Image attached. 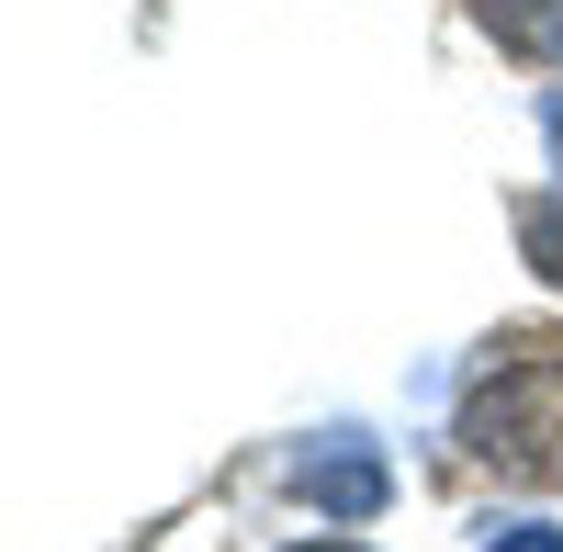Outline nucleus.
I'll list each match as a JSON object with an SVG mask.
<instances>
[{
	"instance_id": "f257e3e1",
	"label": "nucleus",
	"mask_w": 563,
	"mask_h": 552,
	"mask_svg": "<svg viewBox=\"0 0 563 552\" xmlns=\"http://www.w3.org/2000/svg\"><path fill=\"white\" fill-rule=\"evenodd\" d=\"M462 440L485 451L496 474H530V485H563V361L552 350H519L507 373L474 395Z\"/></svg>"
},
{
	"instance_id": "f03ea898",
	"label": "nucleus",
	"mask_w": 563,
	"mask_h": 552,
	"mask_svg": "<svg viewBox=\"0 0 563 552\" xmlns=\"http://www.w3.org/2000/svg\"><path fill=\"white\" fill-rule=\"evenodd\" d=\"M305 496H316V508L327 519H372V508H384V496H395V474H384V451H372V440H327V451H305Z\"/></svg>"
},
{
	"instance_id": "7ed1b4c3",
	"label": "nucleus",
	"mask_w": 563,
	"mask_h": 552,
	"mask_svg": "<svg viewBox=\"0 0 563 552\" xmlns=\"http://www.w3.org/2000/svg\"><path fill=\"white\" fill-rule=\"evenodd\" d=\"M485 23L519 45V57H552V34H563V12H552V0H485Z\"/></svg>"
},
{
	"instance_id": "20e7f679",
	"label": "nucleus",
	"mask_w": 563,
	"mask_h": 552,
	"mask_svg": "<svg viewBox=\"0 0 563 552\" xmlns=\"http://www.w3.org/2000/svg\"><path fill=\"white\" fill-rule=\"evenodd\" d=\"M519 249L541 260V283H563V203H541V214L519 225Z\"/></svg>"
},
{
	"instance_id": "39448f33",
	"label": "nucleus",
	"mask_w": 563,
	"mask_h": 552,
	"mask_svg": "<svg viewBox=\"0 0 563 552\" xmlns=\"http://www.w3.org/2000/svg\"><path fill=\"white\" fill-rule=\"evenodd\" d=\"M485 552H563V530L552 519H507V530H485Z\"/></svg>"
},
{
	"instance_id": "423d86ee",
	"label": "nucleus",
	"mask_w": 563,
	"mask_h": 552,
	"mask_svg": "<svg viewBox=\"0 0 563 552\" xmlns=\"http://www.w3.org/2000/svg\"><path fill=\"white\" fill-rule=\"evenodd\" d=\"M541 124H552V169H563V90H552V113H541Z\"/></svg>"
},
{
	"instance_id": "0eeeda50",
	"label": "nucleus",
	"mask_w": 563,
	"mask_h": 552,
	"mask_svg": "<svg viewBox=\"0 0 563 552\" xmlns=\"http://www.w3.org/2000/svg\"><path fill=\"white\" fill-rule=\"evenodd\" d=\"M294 552H361V541H294Z\"/></svg>"
}]
</instances>
